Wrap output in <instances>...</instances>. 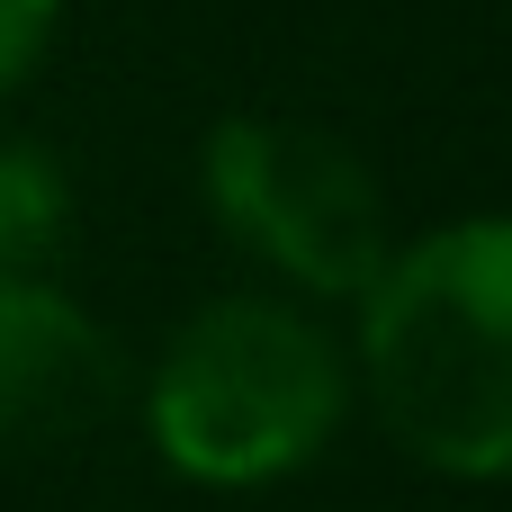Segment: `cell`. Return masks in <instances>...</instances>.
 Listing matches in <instances>:
<instances>
[{
  "label": "cell",
  "mask_w": 512,
  "mask_h": 512,
  "mask_svg": "<svg viewBox=\"0 0 512 512\" xmlns=\"http://www.w3.org/2000/svg\"><path fill=\"white\" fill-rule=\"evenodd\" d=\"M207 198L216 216L270 252L297 288L324 297H369L387 252V207L378 180L351 144L315 135V126H279V117H225L207 135Z\"/></svg>",
  "instance_id": "obj_3"
},
{
  "label": "cell",
  "mask_w": 512,
  "mask_h": 512,
  "mask_svg": "<svg viewBox=\"0 0 512 512\" xmlns=\"http://www.w3.org/2000/svg\"><path fill=\"white\" fill-rule=\"evenodd\" d=\"M63 243V180L45 153H0V279H27Z\"/></svg>",
  "instance_id": "obj_5"
},
{
  "label": "cell",
  "mask_w": 512,
  "mask_h": 512,
  "mask_svg": "<svg viewBox=\"0 0 512 512\" xmlns=\"http://www.w3.org/2000/svg\"><path fill=\"white\" fill-rule=\"evenodd\" d=\"M342 423V351L279 297L207 306L162 378H153V441L207 486H261L306 468Z\"/></svg>",
  "instance_id": "obj_2"
},
{
  "label": "cell",
  "mask_w": 512,
  "mask_h": 512,
  "mask_svg": "<svg viewBox=\"0 0 512 512\" xmlns=\"http://www.w3.org/2000/svg\"><path fill=\"white\" fill-rule=\"evenodd\" d=\"M369 396L378 423L441 477H512V216L450 225L378 270Z\"/></svg>",
  "instance_id": "obj_1"
},
{
  "label": "cell",
  "mask_w": 512,
  "mask_h": 512,
  "mask_svg": "<svg viewBox=\"0 0 512 512\" xmlns=\"http://www.w3.org/2000/svg\"><path fill=\"white\" fill-rule=\"evenodd\" d=\"M126 369L108 333L36 279H0V432L9 441H72L108 423Z\"/></svg>",
  "instance_id": "obj_4"
},
{
  "label": "cell",
  "mask_w": 512,
  "mask_h": 512,
  "mask_svg": "<svg viewBox=\"0 0 512 512\" xmlns=\"http://www.w3.org/2000/svg\"><path fill=\"white\" fill-rule=\"evenodd\" d=\"M45 36H54V0H0V90L45 54Z\"/></svg>",
  "instance_id": "obj_6"
}]
</instances>
